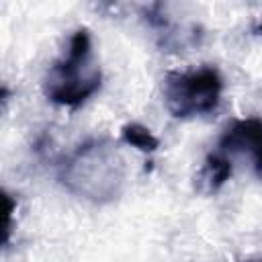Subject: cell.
I'll return each mask as SVG.
<instances>
[{"mask_svg":"<svg viewBox=\"0 0 262 262\" xmlns=\"http://www.w3.org/2000/svg\"><path fill=\"white\" fill-rule=\"evenodd\" d=\"M100 82L102 74L92 57L90 33L88 29H78L70 37L66 53L49 66L43 78V92L47 100L59 106L78 108L98 92Z\"/></svg>","mask_w":262,"mask_h":262,"instance_id":"cell-2","label":"cell"},{"mask_svg":"<svg viewBox=\"0 0 262 262\" xmlns=\"http://www.w3.org/2000/svg\"><path fill=\"white\" fill-rule=\"evenodd\" d=\"M233 172V162L229 156L221 154V151H211L207 154L205 162H203V168L199 170L196 174V190L203 192V194H213L217 192L231 176Z\"/></svg>","mask_w":262,"mask_h":262,"instance_id":"cell-5","label":"cell"},{"mask_svg":"<svg viewBox=\"0 0 262 262\" xmlns=\"http://www.w3.org/2000/svg\"><path fill=\"white\" fill-rule=\"evenodd\" d=\"M61 184L92 203L117 199L125 186V162L115 143L94 137L80 143L59 166Z\"/></svg>","mask_w":262,"mask_h":262,"instance_id":"cell-1","label":"cell"},{"mask_svg":"<svg viewBox=\"0 0 262 262\" xmlns=\"http://www.w3.org/2000/svg\"><path fill=\"white\" fill-rule=\"evenodd\" d=\"M254 33H256V35H262V18H260V20H258V25L254 27Z\"/></svg>","mask_w":262,"mask_h":262,"instance_id":"cell-7","label":"cell"},{"mask_svg":"<svg viewBox=\"0 0 262 262\" xmlns=\"http://www.w3.org/2000/svg\"><path fill=\"white\" fill-rule=\"evenodd\" d=\"M121 139H123L127 145L137 147V149L143 151V154H154V151L160 147L158 137H156L147 127H143V125H139V123H127V125H123V129H121Z\"/></svg>","mask_w":262,"mask_h":262,"instance_id":"cell-6","label":"cell"},{"mask_svg":"<svg viewBox=\"0 0 262 262\" xmlns=\"http://www.w3.org/2000/svg\"><path fill=\"white\" fill-rule=\"evenodd\" d=\"M221 92L223 78L213 66L170 72L164 80V102L176 119H192L217 111Z\"/></svg>","mask_w":262,"mask_h":262,"instance_id":"cell-3","label":"cell"},{"mask_svg":"<svg viewBox=\"0 0 262 262\" xmlns=\"http://www.w3.org/2000/svg\"><path fill=\"white\" fill-rule=\"evenodd\" d=\"M217 151L229 158L237 154H246L252 160L256 178L262 180V119L248 117L227 125V129L219 137Z\"/></svg>","mask_w":262,"mask_h":262,"instance_id":"cell-4","label":"cell"},{"mask_svg":"<svg viewBox=\"0 0 262 262\" xmlns=\"http://www.w3.org/2000/svg\"><path fill=\"white\" fill-rule=\"evenodd\" d=\"M250 262H262V260H250Z\"/></svg>","mask_w":262,"mask_h":262,"instance_id":"cell-8","label":"cell"}]
</instances>
